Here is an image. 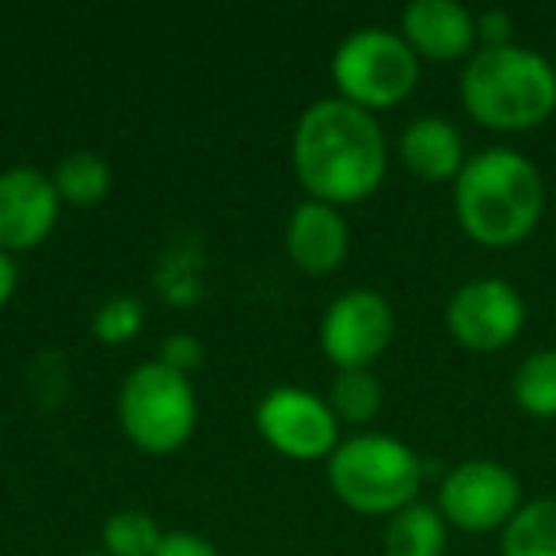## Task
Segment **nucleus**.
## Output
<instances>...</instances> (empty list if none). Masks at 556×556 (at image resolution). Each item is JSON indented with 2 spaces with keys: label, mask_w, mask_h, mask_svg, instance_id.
I'll return each instance as SVG.
<instances>
[{
  "label": "nucleus",
  "mask_w": 556,
  "mask_h": 556,
  "mask_svg": "<svg viewBox=\"0 0 556 556\" xmlns=\"http://www.w3.org/2000/svg\"><path fill=\"white\" fill-rule=\"evenodd\" d=\"M156 556H222L217 545L202 533H191V530H172L164 533V545L156 548Z\"/></svg>",
  "instance_id": "24"
},
{
  "label": "nucleus",
  "mask_w": 556,
  "mask_h": 556,
  "mask_svg": "<svg viewBox=\"0 0 556 556\" xmlns=\"http://www.w3.org/2000/svg\"><path fill=\"white\" fill-rule=\"evenodd\" d=\"M401 164L424 184H454L465 168V138L450 118L442 115H419L404 126L396 141Z\"/></svg>",
  "instance_id": "14"
},
{
  "label": "nucleus",
  "mask_w": 556,
  "mask_h": 556,
  "mask_svg": "<svg viewBox=\"0 0 556 556\" xmlns=\"http://www.w3.org/2000/svg\"><path fill=\"white\" fill-rule=\"evenodd\" d=\"M351 252V225L328 202H298L287 222V255L302 275L325 278L343 267Z\"/></svg>",
  "instance_id": "13"
},
{
  "label": "nucleus",
  "mask_w": 556,
  "mask_h": 556,
  "mask_svg": "<svg viewBox=\"0 0 556 556\" xmlns=\"http://www.w3.org/2000/svg\"><path fill=\"white\" fill-rule=\"evenodd\" d=\"M100 545L108 556H156V548L164 545V530L149 510L123 507L103 522Z\"/></svg>",
  "instance_id": "20"
},
{
  "label": "nucleus",
  "mask_w": 556,
  "mask_h": 556,
  "mask_svg": "<svg viewBox=\"0 0 556 556\" xmlns=\"http://www.w3.org/2000/svg\"><path fill=\"white\" fill-rule=\"evenodd\" d=\"M450 545V526L434 503H412V507L396 510L386 522L381 533V548L386 556H446Z\"/></svg>",
  "instance_id": "15"
},
{
  "label": "nucleus",
  "mask_w": 556,
  "mask_h": 556,
  "mask_svg": "<svg viewBox=\"0 0 556 556\" xmlns=\"http://www.w3.org/2000/svg\"><path fill=\"white\" fill-rule=\"evenodd\" d=\"M118 427L149 457H168L191 442L199 427V396L187 374L161 358L134 366L118 386Z\"/></svg>",
  "instance_id": "5"
},
{
  "label": "nucleus",
  "mask_w": 556,
  "mask_h": 556,
  "mask_svg": "<svg viewBox=\"0 0 556 556\" xmlns=\"http://www.w3.org/2000/svg\"><path fill=\"white\" fill-rule=\"evenodd\" d=\"M16 287H20V270H16V255L0 252V309L16 298Z\"/></svg>",
  "instance_id": "25"
},
{
  "label": "nucleus",
  "mask_w": 556,
  "mask_h": 556,
  "mask_svg": "<svg viewBox=\"0 0 556 556\" xmlns=\"http://www.w3.org/2000/svg\"><path fill=\"white\" fill-rule=\"evenodd\" d=\"M161 358L164 366H172V370H179V374H187L191 378L194 370L202 366V358H206V348H202L194 336H187V332H179V336H168L164 340V348H161Z\"/></svg>",
  "instance_id": "22"
},
{
  "label": "nucleus",
  "mask_w": 556,
  "mask_h": 556,
  "mask_svg": "<svg viewBox=\"0 0 556 556\" xmlns=\"http://www.w3.org/2000/svg\"><path fill=\"white\" fill-rule=\"evenodd\" d=\"M146 328V305L134 294H115L96 309L92 317V332L103 348H126L134 343Z\"/></svg>",
  "instance_id": "21"
},
{
  "label": "nucleus",
  "mask_w": 556,
  "mask_h": 556,
  "mask_svg": "<svg viewBox=\"0 0 556 556\" xmlns=\"http://www.w3.org/2000/svg\"><path fill=\"white\" fill-rule=\"evenodd\" d=\"M50 179H54L58 199L70 202V206H100L111 194V187H115L111 164L103 161L100 153H92V149H73V153H65L62 161L54 164Z\"/></svg>",
  "instance_id": "16"
},
{
  "label": "nucleus",
  "mask_w": 556,
  "mask_h": 556,
  "mask_svg": "<svg viewBox=\"0 0 556 556\" xmlns=\"http://www.w3.org/2000/svg\"><path fill=\"white\" fill-rule=\"evenodd\" d=\"M477 42L480 50H500V47H515V20L503 9H488L477 16Z\"/></svg>",
  "instance_id": "23"
},
{
  "label": "nucleus",
  "mask_w": 556,
  "mask_h": 556,
  "mask_svg": "<svg viewBox=\"0 0 556 556\" xmlns=\"http://www.w3.org/2000/svg\"><path fill=\"white\" fill-rule=\"evenodd\" d=\"M526 328V298L507 278H472L450 294L446 332L472 355H495L510 348Z\"/></svg>",
  "instance_id": "10"
},
{
  "label": "nucleus",
  "mask_w": 556,
  "mask_h": 556,
  "mask_svg": "<svg viewBox=\"0 0 556 556\" xmlns=\"http://www.w3.org/2000/svg\"><path fill=\"white\" fill-rule=\"evenodd\" d=\"M290 168L313 202L358 206L381 191L389 172V141L370 111L328 96L302 111L290 138Z\"/></svg>",
  "instance_id": "1"
},
{
  "label": "nucleus",
  "mask_w": 556,
  "mask_h": 556,
  "mask_svg": "<svg viewBox=\"0 0 556 556\" xmlns=\"http://www.w3.org/2000/svg\"><path fill=\"white\" fill-rule=\"evenodd\" d=\"M62 199L54 191V179L39 168L0 172V252L20 255L47 244V237L58 229Z\"/></svg>",
  "instance_id": "11"
},
{
  "label": "nucleus",
  "mask_w": 556,
  "mask_h": 556,
  "mask_svg": "<svg viewBox=\"0 0 556 556\" xmlns=\"http://www.w3.org/2000/svg\"><path fill=\"white\" fill-rule=\"evenodd\" d=\"M419 58L389 27H358L336 47L332 85L336 96L363 111L401 108L419 85Z\"/></svg>",
  "instance_id": "6"
},
{
  "label": "nucleus",
  "mask_w": 556,
  "mask_h": 556,
  "mask_svg": "<svg viewBox=\"0 0 556 556\" xmlns=\"http://www.w3.org/2000/svg\"><path fill=\"white\" fill-rule=\"evenodd\" d=\"M328 484L332 495L355 515L393 518L412 507L424 488V462L408 442L393 434L363 431L351 434L328 457Z\"/></svg>",
  "instance_id": "4"
},
{
  "label": "nucleus",
  "mask_w": 556,
  "mask_h": 556,
  "mask_svg": "<svg viewBox=\"0 0 556 556\" xmlns=\"http://www.w3.org/2000/svg\"><path fill=\"white\" fill-rule=\"evenodd\" d=\"M510 396L530 419H556V348H541L518 363Z\"/></svg>",
  "instance_id": "18"
},
{
  "label": "nucleus",
  "mask_w": 556,
  "mask_h": 556,
  "mask_svg": "<svg viewBox=\"0 0 556 556\" xmlns=\"http://www.w3.org/2000/svg\"><path fill=\"white\" fill-rule=\"evenodd\" d=\"M77 556H108L103 548H88V553H77Z\"/></svg>",
  "instance_id": "26"
},
{
  "label": "nucleus",
  "mask_w": 556,
  "mask_h": 556,
  "mask_svg": "<svg viewBox=\"0 0 556 556\" xmlns=\"http://www.w3.org/2000/svg\"><path fill=\"white\" fill-rule=\"evenodd\" d=\"M522 503V480L515 477V469L492 457H469L442 477L434 507L442 510L450 530L503 533Z\"/></svg>",
  "instance_id": "7"
},
{
  "label": "nucleus",
  "mask_w": 556,
  "mask_h": 556,
  "mask_svg": "<svg viewBox=\"0 0 556 556\" xmlns=\"http://www.w3.org/2000/svg\"><path fill=\"white\" fill-rule=\"evenodd\" d=\"M462 108L495 134L538 130L556 111V70L530 47L477 50L462 70Z\"/></svg>",
  "instance_id": "3"
},
{
  "label": "nucleus",
  "mask_w": 556,
  "mask_h": 556,
  "mask_svg": "<svg viewBox=\"0 0 556 556\" xmlns=\"http://www.w3.org/2000/svg\"><path fill=\"white\" fill-rule=\"evenodd\" d=\"M401 39L419 62H469L480 50L477 16L457 0H412L401 12Z\"/></svg>",
  "instance_id": "12"
},
{
  "label": "nucleus",
  "mask_w": 556,
  "mask_h": 556,
  "mask_svg": "<svg viewBox=\"0 0 556 556\" xmlns=\"http://www.w3.org/2000/svg\"><path fill=\"white\" fill-rule=\"evenodd\" d=\"M255 431L290 462H328L340 446V419L328 401L302 386H275L255 404Z\"/></svg>",
  "instance_id": "8"
},
{
  "label": "nucleus",
  "mask_w": 556,
  "mask_h": 556,
  "mask_svg": "<svg viewBox=\"0 0 556 556\" xmlns=\"http://www.w3.org/2000/svg\"><path fill=\"white\" fill-rule=\"evenodd\" d=\"M396 336V313L386 294L370 287L343 290L317 328L320 355L336 370H370Z\"/></svg>",
  "instance_id": "9"
},
{
  "label": "nucleus",
  "mask_w": 556,
  "mask_h": 556,
  "mask_svg": "<svg viewBox=\"0 0 556 556\" xmlns=\"http://www.w3.org/2000/svg\"><path fill=\"white\" fill-rule=\"evenodd\" d=\"M545 214V179L518 149L492 146L469 156L454 179V217L480 248H515Z\"/></svg>",
  "instance_id": "2"
},
{
  "label": "nucleus",
  "mask_w": 556,
  "mask_h": 556,
  "mask_svg": "<svg viewBox=\"0 0 556 556\" xmlns=\"http://www.w3.org/2000/svg\"><path fill=\"white\" fill-rule=\"evenodd\" d=\"M503 556H556V500H530L500 533Z\"/></svg>",
  "instance_id": "17"
},
{
  "label": "nucleus",
  "mask_w": 556,
  "mask_h": 556,
  "mask_svg": "<svg viewBox=\"0 0 556 556\" xmlns=\"http://www.w3.org/2000/svg\"><path fill=\"white\" fill-rule=\"evenodd\" d=\"M328 408L336 412L340 427H366L378 419L386 389H381L378 374L374 370H336L332 386H328Z\"/></svg>",
  "instance_id": "19"
}]
</instances>
